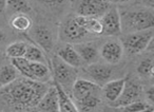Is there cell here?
<instances>
[{
  "label": "cell",
  "mask_w": 154,
  "mask_h": 112,
  "mask_svg": "<svg viewBox=\"0 0 154 112\" xmlns=\"http://www.w3.org/2000/svg\"><path fill=\"white\" fill-rule=\"evenodd\" d=\"M120 22L122 32H126L127 34L152 30L154 26V14L150 8L129 11L120 15Z\"/></svg>",
  "instance_id": "obj_2"
},
{
  "label": "cell",
  "mask_w": 154,
  "mask_h": 112,
  "mask_svg": "<svg viewBox=\"0 0 154 112\" xmlns=\"http://www.w3.org/2000/svg\"><path fill=\"white\" fill-rule=\"evenodd\" d=\"M103 24V35L106 36H115L122 33V22L120 13L116 7H111L100 18Z\"/></svg>",
  "instance_id": "obj_7"
},
{
  "label": "cell",
  "mask_w": 154,
  "mask_h": 112,
  "mask_svg": "<svg viewBox=\"0 0 154 112\" xmlns=\"http://www.w3.org/2000/svg\"><path fill=\"white\" fill-rule=\"evenodd\" d=\"M48 88L45 82H36L22 76L2 87L1 95L16 111H23L37 107Z\"/></svg>",
  "instance_id": "obj_1"
},
{
  "label": "cell",
  "mask_w": 154,
  "mask_h": 112,
  "mask_svg": "<svg viewBox=\"0 0 154 112\" xmlns=\"http://www.w3.org/2000/svg\"><path fill=\"white\" fill-rule=\"evenodd\" d=\"M125 85H126L125 78H118V79L109 80L108 82H106L101 88L105 98L110 104L114 103L122 94V90L125 88Z\"/></svg>",
  "instance_id": "obj_16"
},
{
  "label": "cell",
  "mask_w": 154,
  "mask_h": 112,
  "mask_svg": "<svg viewBox=\"0 0 154 112\" xmlns=\"http://www.w3.org/2000/svg\"><path fill=\"white\" fill-rule=\"evenodd\" d=\"M146 97L148 98V101L150 103V105L152 106V104L154 103V87H150L146 91Z\"/></svg>",
  "instance_id": "obj_29"
},
{
  "label": "cell",
  "mask_w": 154,
  "mask_h": 112,
  "mask_svg": "<svg viewBox=\"0 0 154 112\" xmlns=\"http://www.w3.org/2000/svg\"><path fill=\"white\" fill-rule=\"evenodd\" d=\"M24 58L31 63H45V52L36 45H28L24 53Z\"/></svg>",
  "instance_id": "obj_21"
},
{
  "label": "cell",
  "mask_w": 154,
  "mask_h": 112,
  "mask_svg": "<svg viewBox=\"0 0 154 112\" xmlns=\"http://www.w3.org/2000/svg\"><path fill=\"white\" fill-rule=\"evenodd\" d=\"M139 112H153V107H152L151 105H149L147 108H145L143 110H141V111Z\"/></svg>",
  "instance_id": "obj_34"
},
{
  "label": "cell",
  "mask_w": 154,
  "mask_h": 112,
  "mask_svg": "<svg viewBox=\"0 0 154 112\" xmlns=\"http://www.w3.org/2000/svg\"><path fill=\"white\" fill-rule=\"evenodd\" d=\"M52 77L51 70L47 64L31 63L30 61V79L36 82H45Z\"/></svg>",
  "instance_id": "obj_19"
},
{
  "label": "cell",
  "mask_w": 154,
  "mask_h": 112,
  "mask_svg": "<svg viewBox=\"0 0 154 112\" xmlns=\"http://www.w3.org/2000/svg\"><path fill=\"white\" fill-rule=\"evenodd\" d=\"M10 24L14 30L18 32H29L32 28V20L26 14H17L13 16Z\"/></svg>",
  "instance_id": "obj_20"
},
{
  "label": "cell",
  "mask_w": 154,
  "mask_h": 112,
  "mask_svg": "<svg viewBox=\"0 0 154 112\" xmlns=\"http://www.w3.org/2000/svg\"><path fill=\"white\" fill-rule=\"evenodd\" d=\"M141 95V87L135 82H127L125 85V88L122 90V94L119 95L117 99L114 103L111 104L112 107L115 108H124L128 106L129 104L134 103L138 101Z\"/></svg>",
  "instance_id": "obj_12"
},
{
  "label": "cell",
  "mask_w": 154,
  "mask_h": 112,
  "mask_svg": "<svg viewBox=\"0 0 154 112\" xmlns=\"http://www.w3.org/2000/svg\"><path fill=\"white\" fill-rule=\"evenodd\" d=\"M51 65L53 82L59 85L66 92L70 90L74 82L77 79V69L66 65L57 55L52 57Z\"/></svg>",
  "instance_id": "obj_3"
},
{
  "label": "cell",
  "mask_w": 154,
  "mask_h": 112,
  "mask_svg": "<svg viewBox=\"0 0 154 112\" xmlns=\"http://www.w3.org/2000/svg\"><path fill=\"white\" fill-rule=\"evenodd\" d=\"M45 7H60L66 2V0H37Z\"/></svg>",
  "instance_id": "obj_28"
},
{
  "label": "cell",
  "mask_w": 154,
  "mask_h": 112,
  "mask_svg": "<svg viewBox=\"0 0 154 112\" xmlns=\"http://www.w3.org/2000/svg\"><path fill=\"white\" fill-rule=\"evenodd\" d=\"M7 10L17 14H29L32 11L30 3L28 0H7Z\"/></svg>",
  "instance_id": "obj_22"
},
{
  "label": "cell",
  "mask_w": 154,
  "mask_h": 112,
  "mask_svg": "<svg viewBox=\"0 0 154 112\" xmlns=\"http://www.w3.org/2000/svg\"><path fill=\"white\" fill-rule=\"evenodd\" d=\"M21 112H40V111L38 109H36V108H30V109H26Z\"/></svg>",
  "instance_id": "obj_35"
},
{
  "label": "cell",
  "mask_w": 154,
  "mask_h": 112,
  "mask_svg": "<svg viewBox=\"0 0 154 112\" xmlns=\"http://www.w3.org/2000/svg\"><path fill=\"white\" fill-rule=\"evenodd\" d=\"M58 95V112H79L74 101L58 84L54 82Z\"/></svg>",
  "instance_id": "obj_18"
},
{
  "label": "cell",
  "mask_w": 154,
  "mask_h": 112,
  "mask_svg": "<svg viewBox=\"0 0 154 112\" xmlns=\"http://www.w3.org/2000/svg\"><path fill=\"white\" fill-rule=\"evenodd\" d=\"M18 77V71L12 65H7L0 68V86L5 87L11 84Z\"/></svg>",
  "instance_id": "obj_24"
},
{
  "label": "cell",
  "mask_w": 154,
  "mask_h": 112,
  "mask_svg": "<svg viewBox=\"0 0 154 112\" xmlns=\"http://www.w3.org/2000/svg\"><path fill=\"white\" fill-rule=\"evenodd\" d=\"M137 72L139 75L145 77H153V59L149 57L141 61L137 67Z\"/></svg>",
  "instance_id": "obj_26"
},
{
  "label": "cell",
  "mask_w": 154,
  "mask_h": 112,
  "mask_svg": "<svg viewBox=\"0 0 154 112\" xmlns=\"http://www.w3.org/2000/svg\"><path fill=\"white\" fill-rule=\"evenodd\" d=\"M143 1L146 5H148V7L150 8V9H152V8L154 7V0H143Z\"/></svg>",
  "instance_id": "obj_32"
},
{
  "label": "cell",
  "mask_w": 154,
  "mask_h": 112,
  "mask_svg": "<svg viewBox=\"0 0 154 112\" xmlns=\"http://www.w3.org/2000/svg\"><path fill=\"white\" fill-rule=\"evenodd\" d=\"M30 37L38 45L43 52H50L54 48V38L51 30L45 26H36L33 29H30Z\"/></svg>",
  "instance_id": "obj_8"
},
{
  "label": "cell",
  "mask_w": 154,
  "mask_h": 112,
  "mask_svg": "<svg viewBox=\"0 0 154 112\" xmlns=\"http://www.w3.org/2000/svg\"><path fill=\"white\" fill-rule=\"evenodd\" d=\"M5 32L0 29V43L3 42V41H5Z\"/></svg>",
  "instance_id": "obj_33"
},
{
  "label": "cell",
  "mask_w": 154,
  "mask_h": 112,
  "mask_svg": "<svg viewBox=\"0 0 154 112\" xmlns=\"http://www.w3.org/2000/svg\"><path fill=\"white\" fill-rule=\"evenodd\" d=\"M100 103V98H99L98 94H93L90 96L82 98L78 101H75V105L78 108L79 112H90L94 110L97 106Z\"/></svg>",
  "instance_id": "obj_23"
},
{
  "label": "cell",
  "mask_w": 154,
  "mask_h": 112,
  "mask_svg": "<svg viewBox=\"0 0 154 112\" xmlns=\"http://www.w3.org/2000/svg\"><path fill=\"white\" fill-rule=\"evenodd\" d=\"M74 48L84 64L91 65V64H94L98 61L99 52L95 43L78 42V43H75Z\"/></svg>",
  "instance_id": "obj_13"
},
{
  "label": "cell",
  "mask_w": 154,
  "mask_h": 112,
  "mask_svg": "<svg viewBox=\"0 0 154 112\" xmlns=\"http://www.w3.org/2000/svg\"><path fill=\"white\" fill-rule=\"evenodd\" d=\"M111 7L107 0H82L77 9V15L100 18Z\"/></svg>",
  "instance_id": "obj_6"
},
{
  "label": "cell",
  "mask_w": 154,
  "mask_h": 112,
  "mask_svg": "<svg viewBox=\"0 0 154 112\" xmlns=\"http://www.w3.org/2000/svg\"><path fill=\"white\" fill-rule=\"evenodd\" d=\"M124 47L122 42L117 40H109L103 45L100 49L101 58L109 65H116L122 58L124 55Z\"/></svg>",
  "instance_id": "obj_10"
},
{
  "label": "cell",
  "mask_w": 154,
  "mask_h": 112,
  "mask_svg": "<svg viewBox=\"0 0 154 112\" xmlns=\"http://www.w3.org/2000/svg\"><path fill=\"white\" fill-rule=\"evenodd\" d=\"M153 39V31L146 30L139 32L129 33L122 37V45L124 50L130 54L141 53L147 49V45Z\"/></svg>",
  "instance_id": "obj_4"
},
{
  "label": "cell",
  "mask_w": 154,
  "mask_h": 112,
  "mask_svg": "<svg viewBox=\"0 0 154 112\" xmlns=\"http://www.w3.org/2000/svg\"><path fill=\"white\" fill-rule=\"evenodd\" d=\"M86 72L93 82L100 86L105 85L109 80H111V77L113 75V70L109 65H103V64L94 63L88 65L86 67Z\"/></svg>",
  "instance_id": "obj_11"
},
{
  "label": "cell",
  "mask_w": 154,
  "mask_h": 112,
  "mask_svg": "<svg viewBox=\"0 0 154 112\" xmlns=\"http://www.w3.org/2000/svg\"><path fill=\"white\" fill-rule=\"evenodd\" d=\"M88 33L75 22L74 17H69L59 28V39L66 43H78L85 38Z\"/></svg>",
  "instance_id": "obj_5"
},
{
  "label": "cell",
  "mask_w": 154,
  "mask_h": 112,
  "mask_svg": "<svg viewBox=\"0 0 154 112\" xmlns=\"http://www.w3.org/2000/svg\"><path fill=\"white\" fill-rule=\"evenodd\" d=\"M26 45L23 41H15V42H12L11 45H9L5 49V55L11 59L14 58H20V57H23L24 53H26Z\"/></svg>",
  "instance_id": "obj_25"
},
{
  "label": "cell",
  "mask_w": 154,
  "mask_h": 112,
  "mask_svg": "<svg viewBox=\"0 0 154 112\" xmlns=\"http://www.w3.org/2000/svg\"><path fill=\"white\" fill-rule=\"evenodd\" d=\"M56 55L66 65L71 66L73 68H76V69H78L84 65L82 58L75 50L74 45H71V43H66L61 49L58 50Z\"/></svg>",
  "instance_id": "obj_14"
},
{
  "label": "cell",
  "mask_w": 154,
  "mask_h": 112,
  "mask_svg": "<svg viewBox=\"0 0 154 112\" xmlns=\"http://www.w3.org/2000/svg\"><path fill=\"white\" fill-rule=\"evenodd\" d=\"M148 104L145 103V101H134V103H131L129 104L128 106H126V107H124L122 109H124V112H139L141 111V110H143L145 108L148 107Z\"/></svg>",
  "instance_id": "obj_27"
},
{
  "label": "cell",
  "mask_w": 154,
  "mask_h": 112,
  "mask_svg": "<svg viewBox=\"0 0 154 112\" xmlns=\"http://www.w3.org/2000/svg\"><path fill=\"white\" fill-rule=\"evenodd\" d=\"M7 10V0H0V15H2Z\"/></svg>",
  "instance_id": "obj_31"
},
{
  "label": "cell",
  "mask_w": 154,
  "mask_h": 112,
  "mask_svg": "<svg viewBox=\"0 0 154 112\" xmlns=\"http://www.w3.org/2000/svg\"><path fill=\"white\" fill-rule=\"evenodd\" d=\"M110 5H125L130 2L131 0H107Z\"/></svg>",
  "instance_id": "obj_30"
},
{
  "label": "cell",
  "mask_w": 154,
  "mask_h": 112,
  "mask_svg": "<svg viewBox=\"0 0 154 112\" xmlns=\"http://www.w3.org/2000/svg\"><path fill=\"white\" fill-rule=\"evenodd\" d=\"M37 107L40 112H58V95L54 85L48 88Z\"/></svg>",
  "instance_id": "obj_15"
},
{
  "label": "cell",
  "mask_w": 154,
  "mask_h": 112,
  "mask_svg": "<svg viewBox=\"0 0 154 112\" xmlns=\"http://www.w3.org/2000/svg\"><path fill=\"white\" fill-rule=\"evenodd\" d=\"M74 20L79 26H82L88 34L92 35H103V24L99 18L94 17H84V16H73Z\"/></svg>",
  "instance_id": "obj_17"
},
{
  "label": "cell",
  "mask_w": 154,
  "mask_h": 112,
  "mask_svg": "<svg viewBox=\"0 0 154 112\" xmlns=\"http://www.w3.org/2000/svg\"><path fill=\"white\" fill-rule=\"evenodd\" d=\"M100 89V86L93 82L92 80L77 78L71 88V92H72L73 99L75 101H78L80 99L90 96V95L98 94Z\"/></svg>",
  "instance_id": "obj_9"
},
{
  "label": "cell",
  "mask_w": 154,
  "mask_h": 112,
  "mask_svg": "<svg viewBox=\"0 0 154 112\" xmlns=\"http://www.w3.org/2000/svg\"><path fill=\"white\" fill-rule=\"evenodd\" d=\"M0 56H1V53H0Z\"/></svg>",
  "instance_id": "obj_36"
}]
</instances>
